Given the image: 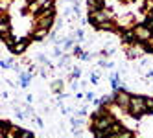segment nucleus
Returning <instances> with one entry per match:
<instances>
[{
  "label": "nucleus",
  "mask_w": 153,
  "mask_h": 138,
  "mask_svg": "<svg viewBox=\"0 0 153 138\" xmlns=\"http://www.w3.org/2000/svg\"><path fill=\"white\" fill-rule=\"evenodd\" d=\"M0 33H2V37L9 35V22H7V18L0 20Z\"/></svg>",
  "instance_id": "nucleus-8"
},
{
  "label": "nucleus",
  "mask_w": 153,
  "mask_h": 138,
  "mask_svg": "<svg viewBox=\"0 0 153 138\" xmlns=\"http://www.w3.org/2000/svg\"><path fill=\"white\" fill-rule=\"evenodd\" d=\"M72 46V39H67V42H65V48H70Z\"/></svg>",
  "instance_id": "nucleus-17"
},
{
  "label": "nucleus",
  "mask_w": 153,
  "mask_h": 138,
  "mask_svg": "<svg viewBox=\"0 0 153 138\" xmlns=\"http://www.w3.org/2000/svg\"><path fill=\"white\" fill-rule=\"evenodd\" d=\"M87 100H91V101H96V100H94V94H91V92L87 94Z\"/></svg>",
  "instance_id": "nucleus-18"
},
{
  "label": "nucleus",
  "mask_w": 153,
  "mask_h": 138,
  "mask_svg": "<svg viewBox=\"0 0 153 138\" xmlns=\"http://www.w3.org/2000/svg\"><path fill=\"white\" fill-rule=\"evenodd\" d=\"M124 129H122V125H120V123H113L111 127H109V129H107V134H120V133H122Z\"/></svg>",
  "instance_id": "nucleus-9"
},
{
  "label": "nucleus",
  "mask_w": 153,
  "mask_h": 138,
  "mask_svg": "<svg viewBox=\"0 0 153 138\" xmlns=\"http://www.w3.org/2000/svg\"><path fill=\"white\" fill-rule=\"evenodd\" d=\"M26 46H28V39H22V41L15 42V44L11 46V52L13 54H22V52L26 50Z\"/></svg>",
  "instance_id": "nucleus-6"
},
{
  "label": "nucleus",
  "mask_w": 153,
  "mask_h": 138,
  "mask_svg": "<svg viewBox=\"0 0 153 138\" xmlns=\"http://www.w3.org/2000/svg\"><path fill=\"white\" fill-rule=\"evenodd\" d=\"M148 112L153 114V100L151 98H148Z\"/></svg>",
  "instance_id": "nucleus-13"
},
{
  "label": "nucleus",
  "mask_w": 153,
  "mask_h": 138,
  "mask_svg": "<svg viewBox=\"0 0 153 138\" xmlns=\"http://www.w3.org/2000/svg\"><path fill=\"white\" fill-rule=\"evenodd\" d=\"M74 55H78V57H81V55H83V50H81L79 46H76V48H74Z\"/></svg>",
  "instance_id": "nucleus-14"
},
{
  "label": "nucleus",
  "mask_w": 153,
  "mask_h": 138,
  "mask_svg": "<svg viewBox=\"0 0 153 138\" xmlns=\"http://www.w3.org/2000/svg\"><path fill=\"white\" fill-rule=\"evenodd\" d=\"M133 30H135L137 41H140V42H146V41H149V39H151V35H153L151 28H148L146 24H138V26H135Z\"/></svg>",
  "instance_id": "nucleus-4"
},
{
  "label": "nucleus",
  "mask_w": 153,
  "mask_h": 138,
  "mask_svg": "<svg viewBox=\"0 0 153 138\" xmlns=\"http://www.w3.org/2000/svg\"><path fill=\"white\" fill-rule=\"evenodd\" d=\"M61 85H63L61 81H56V83L52 85V90H56V92H59V90H61Z\"/></svg>",
  "instance_id": "nucleus-12"
},
{
  "label": "nucleus",
  "mask_w": 153,
  "mask_h": 138,
  "mask_svg": "<svg viewBox=\"0 0 153 138\" xmlns=\"http://www.w3.org/2000/svg\"><path fill=\"white\" fill-rule=\"evenodd\" d=\"M144 112H148V98L144 96H133L129 105V114L133 118H140Z\"/></svg>",
  "instance_id": "nucleus-1"
},
{
  "label": "nucleus",
  "mask_w": 153,
  "mask_h": 138,
  "mask_svg": "<svg viewBox=\"0 0 153 138\" xmlns=\"http://www.w3.org/2000/svg\"><path fill=\"white\" fill-rule=\"evenodd\" d=\"M113 123H114V120L111 118V116H109V114H103V116H100V118H94L92 127H94V129H98V131H107Z\"/></svg>",
  "instance_id": "nucleus-3"
},
{
  "label": "nucleus",
  "mask_w": 153,
  "mask_h": 138,
  "mask_svg": "<svg viewBox=\"0 0 153 138\" xmlns=\"http://www.w3.org/2000/svg\"><path fill=\"white\" fill-rule=\"evenodd\" d=\"M91 81H92V85H96L98 83V76H91Z\"/></svg>",
  "instance_id": "nucleus-19"
},
{
  "label": "nucleus",
  "mask_w": 153,
  "mask_h": 138,
  "mask_svg": "<svg viewBox=\"0 0 153 138\" xmlns=\"http://www.w3.org/2000/svg\"><path fill=\"white\" fill-rule=\"evenodd\" d=\"M76 35H78L79 39H83V31H81V30H78V31H76Z\"/></svg>",
  "instance_id": "nucleus-20"
},
{
  "label": "nucleus",
  "mask_w": 153,
  "mask_h": 138,
  "mask_svg": "<svg viewBox=\"0 0 153 138\" xmlns=\"http://www.w3.org/2000/svg\"><path fill=\"white\" fill-rule=\"evenodd\" d=\"M81 59H83V61H89L91 57H89V54H83V55H81Z\"/></svg>",
  "instance_id": "nucleus-21"
},
{
  "label": "nucleus",
  "mask_w": 153,
  "mask_h": 138,
  "mask_svg": "<svg viewBox=\"0 0 153 138\" xmlns=\"http://www.w3.org/2000/svg\"><path fill=\"white\" fill-rule=\"evenodd\" d=\"M19 136H22V138H33V134H31L30 131H24V129H20V133H19Z\"/></svg>",
  "instance_id": "nucleus-11"
},
{
  "label": "nucleus",
  "mask_w": 153,
  "mask_h": 138,
  "mask_svg": "<svg viewBox=\"0 0 153 138\" xmlns=\"http://www.w3.org/2000/svg\"><path fill=\"white\" fill-rule=\"evenodd\" d=\"M46 33H48V28H39L35 33H33V39H42Z\"/></svg>",
  "instance_id": "nucleus-10"
},
{
  "label": "nucleus",
  "mask_w": 153,
  "mask_h": 138,
  "mask_svg": "<svg viewBox=\"0 0 153 138\" xmlns=\"http://www.w3.org/2000/svg\"><path fill=\"white\" fill-rule=\"evenodd\" d=\"M17 138H22V136H17Z\"/></svg>",
  "instance_id": "nucleus-22"
},
{
  "label": "nucleus",
  "mask_w": 153,
  "mask_h": 138,
  "mask_svg": "<svg viewBox=\"0 0 153 138\" xmlns=\"http://www.w3.org/2000/svg\"><path fill=\"white\" fill-rule=\"evenodd\" d=\"M122 41H126V42H133V41H137V35H135V30H126V31H122Z\"/></svg>",
  "instance_id": "nucleus-7"
},
{
  "label": "nucleus",
  "mask_w": 153,
  "mask_h": 138,
  "mask_svg": "<svg viewBox=\"0 0 153 138\" xmlns=\"http://www.w3.org/2000/svg\"><path fill=\"white\" fill-rule=\"evenodd\" d=\"M35 2H37V6H41V7H42V6H45V4H48L50 0H35Z\"/></svg>",
  "instance_id": "nucleus-16"
},
{
  "label": "nucleus",
  "mask_w": 153,
  "mask_h": 138,
  "mask_svg": "<svg viewBox=\"0 0 153 138\" xmlns=\"http://www.w3.org/2000/svg\"><path fill=\"white\" fill-rule=\"evenodd\" d=\"M0 66H2V70H7L9 66H11V61H2V65H0Z\"/></svg>",
  "instance_id": "nucleus-15"
},
{
  "label": "nucleus",
  "mask_w": 153,
  "mask_h": 138,
  "mask_svg": "<svg viewBox=\"0 0 153 138\" xmlns=\"http://www.w3.org/2000/svg\"><path fill=\"white\" fill-rule=\"evenodd\" d=\"M109 17H111V15H109L105 9H96V11H91V17H89V18H91L92 24L102 26V24H105L107 20H109Z\"/></svg>",
  "instance_id": "nucleus-5"
},
{
  "label": "nucleus",
  "mask_w": 153,
  "mask_h": 138,
  "mask_svg": "<svg viewBox=\"0 0 153 138\" xmlns=\"http://www.w3.org/2000/svg\"><path fill=\"white\" fill-rule=\"evenodd\" d=\"M131 94H127L126 90H118L116 94H114V103L118 105L122 111H129V105H131Z\"/></svg>",
  "instance_id": "nucleus-2"
}]
</instances>
